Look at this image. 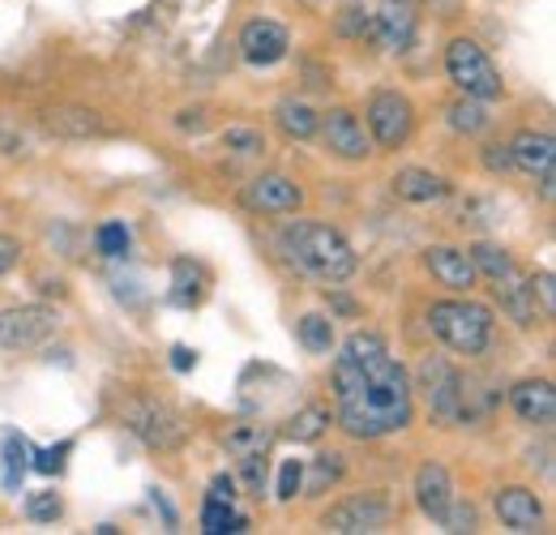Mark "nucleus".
Instances as JSON below:
<instances>
[{
  "label": "nucleus",
  "mask_w": 556,
  "mask_h": 535,
  "mask_svg": "<svg viewBox=\"0 0 556 535\" xmlns=\"http://www.w3.org/2000/svg\"><path fill=\"white\" fill-rule=\"evenodd\" d=\"M492 296L501 300V309L509 313V322H514V326H522V331H531V326L540 322V309H535V296H531V287H527V278H522V274H509V278H501V283H492Z\"/></svg>",
  "instance_id": "21"
},
{
  "label": "nucleus",
  "mask_w": 556,
  "mask_h": 535,
  "mask_svg": "<svg viewBox=\"0 0 556 535\" xmlns=\"http://www.w3.org/2000/svg\"><path fill=\"white\" fill-rule=\"evenodd\" d=\"M330 424H334L330 407H321V402H304L300 411H291V415H287L282 437H287V441H295V446H313V441H321V437H326V428H330Z\"/></svg>",
  "instance_id": "24"
},
{
  "label": "nucleus",
  "mask_w": 556,
  "mask_h": 535,
  "mask_svg": "<svg viewBox=\"0 0 556 535\" xmlns=\"http://www.w3.org/2000/svg\"><path fill=\"white\" fill-rule=\"evenodd\" d=\"M17 262H22V245H17L9 232H0V278L17 266Z\"/></svg>",
  "instance_id": "41"
},
{
  "label": "nucleus",
  "mask_w": 556,
  "mask_h": 535,
  "mask_svg": "<svg viewBox=\"0 0 556 535\" xmlns=\"http://www.w3.org/2000/svg\"><path fill=\"white\" fill-rule=\"evenodd\" d=\"M39 129L52 137H108L112 134V125L99 116V112H90V108H43L39 112Z\"/></svg>",
  "instance_id": "17"
},
{
  "label": "nucleus",
  "mask_w": 556,
  "mask_h": 535,
  "mask_svg": "<svg viewBox=\"0 0 556 535\" xmlns=\"http://www.w3.org/2000/svg\"><path fill=\"white\" fill-rule=\"evenodd\" d=\"M94 245H99L103 258H125L129 253V227L125 223H103L94 232Z\"/></svg>",
  "instance_id": "35"
},
{
  "label": "nucleus",
  "mask_w": 556,
  "mask_h": 535,
  "mask_svg": "<svg viewBox=\"0 0 556 535\" xmlns=\"http://www.w3.org/2000/svg\"><path fill=\"white\" fill-rule=\"evenodd\" d=\"M70 450H73L70 441H61V446H52V450H39L30 468L39 471V475H61V471H65V455H70Z\"/></svg>",
  "instance_id": "38"
},
{
  "label": "nucleus",
  "mask_w": 556,
  "mask_h": 535,
  "mask_svg": "<svg viewBox=\"0 0 556 535\" xmlns=\"http://www.w3.org/2000/svg\"><path fill=\"white\" fill-rule=\"evenodd\" d=\"M428 326L445 347L463 356H484L492 343V309L476 300H437L428 309Z\"/></svg>",
  "instance_id": "4"
},
{
  "label": "nucleus",
  "mask_w": 556,
  "mask_h": 535,
  "mask_svg": "<svg viewBox=\"0 0 556 535\" xmlns=\"http://www.w3.org/2000/svg\"><path fill=\"white\" fill-rule=\"evenodd\" d=\"M300 484H304V463L287 459V463L278 468V488H275V497H278V501H295Z\"/></svg>",
  "instance_id": "36"
},
{
  "label": "nucleus",
  "mask_w": 556,
  "mask_h": 535,
  "mask_svg": "<svg viewBox=\"0 0 556 535\" xmlns=\"http://www.w3.org/2000/svg\"><path fill=\"white\" fill-rule=\"evenodd\" d=\"M445 121H450V129L454 134H463V137H476V134H484L488 129V108H484V99H454L450 108H445Z\"/></svg>",
  "instance_id": "27"
},
{
  "label": "nucleus",
  "mask_w": 556,
  "mask_h": 535,
  "mask_svg": "<svg viewBox=\"0 0 556 535\" xmlns=\"http://www.w3.org/2000/svg\"><path fill=\"white\" fill-rule=\"evenodd\" d=\"M412 493H416V506L432 519V523H441L445 519V510H450V501H454V480H450V471L441 468V463H419L416 468V480H412Z\"/></svg>",
  "instance_id": "15"
},
{
  "label": "nucleus",
  "mask_w": 556,
  "mask_h": 535,
  "mask_svg": "<svg viewBox=\"0 0 556 535\" xmlns=\"http://www.w3.org/2000/svg\"><path fill=\"white\" fill-rule=\"evenodd\" d=\"M368 35L386 48V52H407L416 43V13L407 0H386L377 13H372V26Z\"/></svg>",
  "instance_id": "13"
},
{
  "label": "nucleus",
  "mask_w": 556,
  "mask_h": 535,
  "mask_svg": "<svg viewBox=\"0 0 556 535\" xmlns=\"http://www.w3.org/2000/svg\"><path fill=\"white\" fill-rule=\"evenodd\" d=\"M317 112L308 108V103H300V99H282L275 108V125L282 137H291V141H308V137L317 134Z\"/></svg>",
  "instance_id": "26"
},
{
  "label": "nucleus",
  "mask_w": 556,
  "mask_h": 535,
  "mask_svg": "<svg viewBox=\"0 0 556 535\" xmlns=\"http://www.w3.org/2000/svg\"><path fill=\"white\" fill-rule=\"evenodd\" d=\"M121 420L125 428L138 437L141 446L159 450V455H172L189 441V420L185 411H176L172 402L163 399H150V395H129L121 402Z\"/></svg>",
  "instance_id": "3"
},
{
  "label": "nucleus",
  "mask_w": 556,
  "mask_h": 535,
  "mask_svg": "<svg viewBox=\"0 0 556 535\" xmlns=\"http://www.w3.org/2000/svg\"><path fill=\"white\" fill-rule=\"evenodd\" d=\"M26 468H30V446H26V437H22V433H4V441H0V484H4V493H17V488H22Z\"/></svg>",
  "instance_id": "25"
},
{
  "label": "nucleus",
  "mask_w": 556,
  "mask_h": 535,
  "mask_svg": "<svg viewBox=\"0 0 556 535\" xmlns=\"http://www.w3.org/2000/svg\"><path fill=\"white\" fill-rule=\"evenodd\" d=\"M471 266H476V274H484L488 283H501V278L518 274L514 258H509L501 245H488V240H480V245L471 249Z\"/></svg>",
  "instance_id": "28"
},
{
  "label": "nucleus",
  "mask_w": 556,
  "mask_h": 535,
  "mask_svg": "<svg viewBox=\"0 0 556 535\" xmlns=\"http://www.w3.org/2000/svg\"><path fill=\"white\" fill-rule=\"evenodd\" d=\"M202 532H206V535L249 532V519H244V514H236L227 501H210V497H206V510H202Z\"/></svg>",
  "instance_id": "29"
},
{
  "label": "nucleus",
  "mask_w": 556,
  "mask_h": 535,
  "mask_svg": "<svg viewBox=\"0 0 556 535\" xmlns=\"http://www.w3.org/2000/svg\"><path fill=\"white\" fill-rule=\"evenodd\" d=\"M527 287H531V296L540 300V318L553 322L556 318V274L553 270H535V274L527 278Z\"/></svg>",
  "instance_id": "34"
},
{
  "label": "nucleus",
  "mask_w": 556,
  "mask_h": 535,
  "mask_svg": "<svg viewBox=\"0 0 556 535\" xmlns=\"http://www.w3.org/2000/svg\"><path fill=\"white\" fill-rule=\"evenodd\" d=\"M61 331L56 309L48 304H13L0 309V347L4 351H35Z\"/></svg>",
  "instance_id": "7"
},
{
  "label": "nucleus",
  "mask_w": 556,
  "mask_h": 535,
  "mask_svg": "<svg viewBox=\"0 0 556 535\" xmlns=\"http://www.w3.org/2000/svg\"><path fill=\"white\" fill-rule=\"evenodd\" d=\"M223 146H227L231 154H240V159H257V154H266V137H262V129H249V125H227V129H223Z\"/></svg>",
  "instance_id": "32"
},
{
  "label": "nucleus",
  "mask_w": 556,
  "mask_h": 535,
  "mask_svg": "<svg viewBox=\"0 0 556 535\" xmlns=\"http://www.w3.org/2000/svg\"><path fill=\"white\" fill-rule=\"evenodd\" d=\"M445 73H450V82L467 95V99H501L505 95V82H501V73L496 65L488 61V52L480 43H471V39H454L450 48H445Z\"/></svg>",
  "instance_id": "5"
},
{
  "label": "nucleus",
  "mask_w": 556,
  "mask_h": 535,
  "mask_svg": "<svg viewBox=\"0 0 556 535\" xmlns=\"http://www.w3.org/2000/svg\"><path fill=\"white\" fill-rule=\"evenodd\" d=\"M278 245H282V253H287L291 266L304 270L317 283H348L351 274H355V266H359L351 240L339 227H330V223H304L300 219V223L282 227Z\"/></svg>",
  "instance_id": "2"
},
{
  "label": "nucleus",
  "mask_w": 556,
  "mask_h": 535,
  "mask_svg": "<svg viewBox=\"0 0 556 535\" xmlns=\"http://www.w3.org/2000/svg\"><path fill=\"white\" fill-rule=\"evenodd\" d=\"M390 185H394V194H399V198L412 201V206H428V201L450 198V185H445L437 172H424V167H403Z\"/></svg>",
  "instance_id": "23"
},
{
  "label": "nucleus",
  "mask_w": 556,
  "mask_h": 535,
  "mask_svg": "<svg viewBox=\"0 0 556 535\" xmlns=\"http://www.w3.org/2000/svg\"><path fill=\"white\" fill-rule=\"evenodd\" d=\"M300 343L308 347V351H317V356H326L330 347H334V322L326 318V313H308V318H300Z\"/></svg>",
  "instance_id": "30"
},
{
  "label": "nucleus",
  "mask_w": 556,
  "mask_h": 535,
  "mask_svg": "<svg viewBox=\"0 0 556 535\" xmlns=\"http://www.w3.org/2000/svg\"><path fill=\"white\" fill-rule=\"evenodd\" d=\"M424 266L432 270V278L450 291H471L476 287V266H471V253L467 249H454V245H432L424 253Z\"/></svg>",
  "instance_id": "16"
},
{
  "label": "nucleus",
  "mask_w": 556,
  "mask_h": 535,
  "mask_svg": "<svg viewBox=\"0 0 556 535\" xmlns=\"http://www.w3.org/2000/svg\"><path fill=\"white\" fill-rule=\"evenodd\" d=\"M509 407H514V415H518L522 424H531V428H553V420H556L553 382H544V377L518 382V386L509 390Z\"/></svg>",
  "instance_id": "14"
},
{
  "label": "nucleus",
  "mask_w": 556,
  "mask_h": 535,
  "mask_svg": "<svg viewBox=\"0 0 556 535\" xmlns=\"http://www.w3.org/2000/svg\"><path fill=\"white\" fill-rule=\"evenodd\" d=\"M419 390L428 399V411L441 420V424H454L458 411H463V373L441 360V356H428L419 364Z\"/></svg>",
  "instance_id": "9"
},
{
  "label": "nucleus",
  "mask_w": 556,
  "mask_h": 535,
  "mask_svg": "<svg viewBox=\"0 0 556 535\" xmlns=\"http://www.w3.org/2000/svg\"><path fill=\"white\" fill-rule=\"evenodd\" d=\"M441 527H445V532H476V510H471V506H463V501H450V510H445Z\"/></svg>",
  "instance_id": "39"
},
{
  "label": "nucleus",
  "mask_w": 556,
  "mask_h": 535,
  "mask_svg": "<svg viewBox=\"0 0 556 535\" xmlns=\"http://www.w3.org/2000/svg\"><path fill=\"white\" fill-rule=\"evenodd\" d=\"M287 48H291V35L278 26L275 17H253V22H244V30H240V57L257 69L278 65V61L287 57Z\"/></svg>",
  "instance_id": "12"
},
{
  "label": "nucleus",
  "mask_w": 556,
  "mask_h": 535,
  "mask_svg": "<svg viewBox=\"0 0 556 535\" xmlns=\"http://www.w3.org/2000/svg\"><path fill=\"white\" fill-rule=\"evenodd\" d=\"M496 519H501L509 532H535L540 519H544V506H540V497H535L531 488L509 484V488L496 493Z\"/></svg>",
  "instance_id": "18"
},
{
  "label": "nucleus",
  "mask_w": 556,
  "mask_h": 535,
  "mask_svg": "<svg viewBox=\"0 0 556 535\" xmlns=\"http://www.w3.org/2000/svg\"><path fill=\"white\" fill-rule=\"evenodd\" d=\"M317 129L326 134V146H330L339 159H348V163H359V159L372 154V137H368V129L359 125V116H355L351 108H330V112L317 121Z\"/></svg>",
  "instance_id": "11"
},
{
  "label": "nucleus",
  "mask_w": 556,
  "mask_h": 535,
  "mask_svg": "<svg viewBox=\"0 0 556 535\" xmlns=\"http://www.w3.org/2000/svg\"><path fill=\"white\" fill-rule=\"evenodd\" d=\"M509 159H514V167L527 172V176L553 172V163H556L553 134H548V129H522V134L509 141Z\"/></svg>",
  "instance_id": "19"
},
{
  "label": "nucleus",
  "mask_w": 556,
  "mask_h": 535,
  "mask_svg": "<svg viewBox=\"0 0 556 535\" xmlns=\"http://www.w3.org/2000/svg\"><path fill=\"white\" fill-rule=\"evenodd\" d=\"M210 501L236 506V480H231V475H214V480H210Z\"/></svg>",
  "instance_id": "42"
},
{
  "label": "nucleus",
  "mask_w": 556,
  "mask_h": 535,
  "mask_svg": "<svg viewBox=\"0 0 556 535\" xmlns=\"http://www.w3.org/2000/svg\"><path fill=\"white\" fill-rule=\"evenodd\" d=\"M412 129H416V108H412L407 95H399V90H377V95L368 99V137H372L377 146L399 150V146H407Z\"/></svg>",
  "instance_id": "8"
},
{
  "label": "nucleus",
  "mask_w": 556,
  "mask_h": 535,
  "mask_svg": "<svg viewBox=\"0 0 556 535\" xmlns=\"http://www.w3.org/2000/svg\"><path fill=\"white\" fill-rule=\"evenodd\" d=\"M193 364H198V356H193V347H185V343H176V347H172V369H176V373H189Z\"/></svg>",
  "instance_id": "43"
},
{
  "label": "nucleus",
  "mask_w": 556,
  "mask_h": 535,
  "mask_svg": "<svg viewBox=\"0 0 556 535\" xmlns=\"http://www.w3.org/2000/svg\"><path fill=\"white\" fill-rule=\"evenodd\" d=\"M210 291V274L202 262H189V258H176L172 262V304L180 309H198Z\"/></svg>",
  "instance_id": "22"
},
{
  "label": "nucleus",
  "mask_w": 556,
  "mask_h": 535,
  "mask_svg": "<svg viewBox=\"0 0 556 535\" xmlns=\"http://www.w3.org/2000/svg\"><path fill=\"white\" fill-rule=\"evenodd\" d=\"M240 201L253 210V214H295L304 206V189L278 172H266V176H253L244 189H240Z\"/></svg>",
  "instance_id": "10"
},
{
  "label": "nucleus",
  "mask_w": 556,
  "mask_h": 535,
  "mask_svg": "<svg viewBox=\"0 0 556 535\" xmlns=\"http://www.w3.org/2000/svg\"><path fill=\"white\" fill-rule=\"evenodd\" d=\"M223 450L240 463V459H266L275 450V428L262 424V420H236L227 433H223Z\"/></svg>",
  "instance_id": "20"
},
{
  "label": "nucleus",
  "mask_w": 556,
  "mask_h": 535,
  "mask_svg": "<svg viewBox=\"0 0 556 535\" xmlns=\"http://www.w3.org/2000/svg\"><path fill=\"white\" fill-rule=\"evenodd\" d=\"M484 167L492 176H505L509 167H514V159H509V146H484Z\"/></svg>",
  "instance_id": "40"
},
{
  "label": "nucleus",
  "mask_w": 556,
  "mask_h": 535,
  "mask_svg": "<svg viewBox=\"0 0 556 535\" xmlns=\"http://www.w3.org/2000/svg\"><path fill=\"white\" fill-rule=\"evenodd\" d=\"M416 415L412 377L390 356L386 338L355 331L334 360V420L359 441L390 437Z\"/></svg>",
  "instance_id": "1"
},
{
  "label": "nucleus",
  "mask_w": 556,
  "mask_h": 535,
  "mask_svg": "<svg viewBox=\"0 0 556 535\" xmlns=\"http://www.w3.org/2000/svg\"><path fill=\"white\" fill-rule=\"evenodd\" d=\"M343 480V455H317L313 468H308V480L300 484L304 493H326L330 484Z\"/></svg>",
  "instance_id": "31"
},
{
  "label": "nucleus",
  "mask_w": 556,
  "mask_h": 535,
  "mask_svg": "<svg viewBox=\"0 0 556 535\" xmlns=\"http://www.w3.org/2000/svg\"><path fill=\"white\" fill-rule=\"evenodd\" d=\"M26 514H30L35 523H56V519L65 514V501H61V493L39 488V493H30V497H26Z\"/></svg>",
  "instance_id": "33"
},
{
  "label": "nucleus",
  "mask_w": 556,
  "mask_h": 535,
  "mask_svg": "<svg viewBox=\"0 0 556 535\" xmlns=\"http://www.w3.org/2000/svg\"><path fill=\"white\" fill-rule=\"evenodd\" d=\"M394 519V501L381 497V493H355L348 501L330 506L321 527L334 535H372V532H386Z\"/></svg>",
  "instance_id": "6"
},
{
  "label": "nucleus",
  "mask_w": 556,
  "mask_h": 535,
  "mask_svg": "<svg viewBox=\"0 0 556 535\" xmlns=\"http://www.w3.org/2000/svg\"><path fill=\"white\" fill-rule=\"evenodd\" d=\"M368 26H372V17H368V9H359V4H351V9L339 13V35H348V39H364Z\"/></svg>",
  "instance_id": "37"
}]
</instances>
